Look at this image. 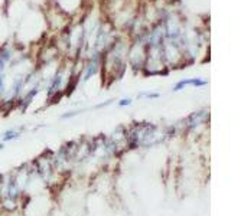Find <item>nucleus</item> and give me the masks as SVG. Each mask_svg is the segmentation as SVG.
I'll list each match as a JSON object with an SVG mask.
<instances>
[{
    "mask_svg": "<svg viewBox=\"0 0 231 216\" xmlns=\"http://www.w3.org/2000/svg\"><path fill=\"white\" fill-rule=\"evenodd\" d=\"M3 149H4V143L2 141V143H0V150H3Z\"/></svg>",
    "mask_w": 231,
    "mask_h": 216,
    "instance_id": "5",
    "label": "nucleus"
},
{
    "mask_svg": "<svg viewBox=\"0 0 231 216\" xmlns=\"http://www.w3.org/2000/svg\"><path fill=\"white\" fill-rule=\"evenodd\" d=\"M131 104V101L130 100H122L120 102H118V105L120 107H124V105H130Z\"/></svg>",
    "mask_w": 231,
    "mask_h": 216,
    "instance_id": "4",
    "label": "nucleus"
},
{
    "mask_svg": "<svg viewBox=\"0 0 231 216\" xmlns=\"http://www.w3.org/2000/svg\"><path fill=\"white\" fill-rule=\"evenodd\" d=\"M80 112H81V111H71V112H68V114H64L62 118H71V117L77 115V114H80Z\"/></svg>",
    "mask_w": 231,
    "mask_h": 216,
    "instance_id": "2",
    "label": "nucleus"
},
{
    "mask_svg": "<svg viewBox=\"0 0 231 216\" xmlns=\"http://www.w3.org/2000/svg\"><path fill=\"white\" fill-rule=\"evenodd\" d=\"M3 91H4V78L0 76V95L3 94Z\"/></svg>",
    "mask_w": 231,
    "mask_h": 216,
    "instance_id": "3",
    "label": "nucleus"
},
{
    "mask_svg": "<svg viewBox=\"0 0 231 216\" xmlns=\"http://www.w3.org/2000/svg\"><path fill=\"white\" fill-rule=\"evenodd\" d=\"M20 137V133L15 128H10L7 131H4L2 134V141L3 143H9V141H13V140H16V138Z\"/></svg>",
    "mask_w": 231,
    "mask_h": 216,
    "instance_id": "1",
    "label": "nucleus"
}]
</instances>
